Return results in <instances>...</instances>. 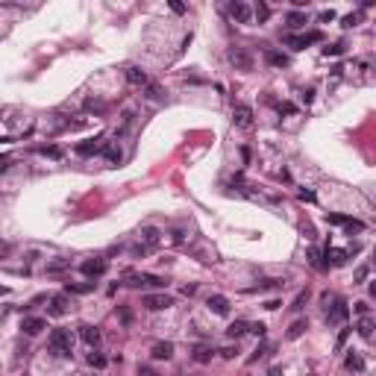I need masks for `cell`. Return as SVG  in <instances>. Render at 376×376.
<instances>
[{
	"mask_svg": "<svg viewBox=\"0 0 376 376\" xmlns=\"http://www.w3.org/2000/svg\"><path fill=\"white\" fill-rule=\"evenodd\" d=\"M50 350L56 353V356H71L74 353V335L68 332V329H53L50 332Z\"/></svg>",
	"mask_w": 376,
	"mask_h": 376,
	"instance_id": "1",
	"label": "cell"
},
{
	"mask_svg": "<svg viewBox=\"0 0 376 376\" xmlns=\"http://www.w3.org/2000/svg\"><path fill=\"white\" fill-rule=\"evenodd\" d=\"M106 268H109V262H106V259H86V262L80 265V271H83L89 280L103 277V274H106Z\"/></svg>",
	"mask_w": 376,
	"mask_h": 376,
	"instance_id": "2",
	"label": "cell"
},
{
	"mask_svg": "<svg viewBox=\"0 0 376 376\" xmlns=\"http://www.w3.org/2000/svg\"><path fill=\"white\" fill-rule=\"evenodd\" d=\"M326 223H332V226H344V229H350V232H362L365 229V223L356 218H347V215H335V212H329L326 215Z\"/></svg>",
	"mask_w": 376,
	"mask_h": 376,
	"instance_id": "3",
	"label": "cell"
},
{
	"mask_svg": "<svg viewBox=\"0 0 376 376\" xmlns=\"http://www.w3.org/2000/svg\"><path fill=\"white\" fill-rule=\"evenodd\" d=\"M288 47H294V50H303V47H309L314 41H320V32H306V35H285L282 38Z\"/></svg>",
	"mask_w": 376,
	"mask_h": 376,
	"instance_id": "4",
	"label": "cell"
},
{
	"mask_svg": "<svg viewBox=\"0 0 376 376\" xmlns=\"http://www.w3.org/2000/svg\"><path fill=\"white\" fill-rule=\"evenodd\" d=\"M229 15H232L238 24H250V21H253V9L247 6V3H241V0L229 3Z\"/></svg>",
	"mask_w": 376,
	"mask_h": 376,
	"instance_id": "5",
	"label": "cell"
},
{
	"mask_svg": "<svg viewBox=\"0 0 376 376\" xmlns=\"http://www.w3.org/2000/svg\"><path fill=\"white\" fill-rule=\"evenodd\" d=\"M144 306H147L150 312H162V309H171L174 300H171L168 294H147V297H144Z\"/></svg>",
	"mask_w": 376,
	"mask_h": 376,
	"instance_id": "6",
	"label": "cell"
},
{
	"mask_svg": "<svg viewBox=\"0 0 376 376\" xmlns=\"http://www.w3.org/2000/svg\"><path fill=\"white\" fill-rule=\"evenodd\" d=\"M206 306H209V312L220 314V317H226V314H229V300H226L223 294H212V297L206 300Z\"/></svg>",
	"mask_w": 376,
	"mask_h": 376,
	"instance_id": "7",
	"label": "cell"
},
{
	"mask_svg": "<svg viewBox=\"0 0 376 376\" xmlns=\"http://www.w3.org/2000/svg\"><path fill=\"white\" fill-rule=\"evenodd\" d=\"M100 150H106V144H103L100 135L92 138V141H86V144H77V153H80V156H94V153H100Z\"/></svg>",
	"mask_w": 376,
	"mask_h": 376,
	"instance_id": "8",
	"label": "cell"
},
{
	"mask_svg": "<svg viewBox=\"0 0 376 376\" xmlns=\"http://www.w3.org/2000/svg\"><path fill=\"white\" fill-rule=\"evenodd\" d=\"M347 314H350V309H347V303H344V300H335V306L329 309V314H326V320H329V323H344V320H347Z\"/></svg>",
	"mask_w": 376,
	"mask_h": 376,
	"instance_id": "9",
	"label": "cell"
},
{
	"mask_svg": "<svg viewBox=\"0 0 376 376\" xmlns=\"http://www.w3.org/2000/svg\"><path fill=\"white\" fill-rule=\"evenodd\" d=\"M80 338H83L89 347H97L100 344V329L92 326V323H83V326H80Z\"/></svg>",
	"mask_w": 376,
	"mask_h": 376,
	"instance_id": "10",
	"label": "cell"
},
{
	"mask_svg": "<svg viewBox=\"0 0 376 376\" xmlns=\"http://www.w3.org/2000/svg\"><path fill=\"white\" fill-rule=\"evenodd\" d=\"M21 329H24L27 335H38L41 329H47V320H44V317H24Z\"/></svg>",
	"mask_w": 376,
	"mask_h": 376,
	"instance_id": "11",
	"label": "cell"
},
{
	"mask_svg": "<svg viewBox=\"0 0 376 376\" xmlns=\"http://www.w3.org/2000/svg\"><path fill=\"white\" fill-rule=\"evenodd\" d=\"M232 121H235V126H250L253 124V109L250 106H238V109L232 112Z\"/></svg>",
	"mask_w": 376,
	"mask_h": 376,
	"instance_id": "12",
	"label": "cell"
},
{
	"mask_svg": "<svg viewBox=\"0 0 376 376\" xmlns=\"http://www.w3.org/2000/svg\"><path fill=\"white\" fill-rule=\"evenodd\" d=\"M68 306H71V300H68V294H56V297H50V314H65L68 312Z\"/></svg>",
	"mask_w": 376,
	"mask_h": 376,
	"instance_id": "13",
	"label": "cell"
},
{
	"mask_svg": "<svg viewBox=\"0 0 376 376\" xmlns=\"http://www.w3.org/2000/svg\"><path fill=\"white\" fill-rule=\"evenodd\" d=\"M347 256H350L347 250H338V247H326V265H335V268H338V265H344V262H347Z\"/></svg>",
	"mask_w": 376,
	"mask_h": 376,
	"instance_id": "14",
	"label": "cell"
},
{
	"mask_svg": "<svg viewBox=\"0 0 376 376\" xmlns=\"http://www.w3.org/2000/svg\"><path fill=\"white\" fill-rule=\"evenodd\" d=\"M171 356H174V344H171V341H159V344L153 347V359H165V362H168Z\"/></svg>",
	"mask_w": 376,
	"mask_h": 376,
	"instance_id": "15",
	"label": "cell"
},
{
	"mask_svg": "<svg viewBox=\"0 0 376 376\" xmlns=\"http://www.w3.org/2000/svg\"><path fill=\"white\" fill-rule=\"evenodd\" d=\"M126 80H129L132 86H147V74H144L141 68H126Z\"/></svg>",
	"mask_w": 376,
	"mask_h": 376,
	"instance_id": "16",
	"label": "cell"
},
{
	"mask_svg": "<svg viewBox=\"0 0 376 376\" xmlns=\"http://www.w3.org/2000/svg\"><path fill=\"white\" fill-rule=\"evenodd\" d=\"M247 332H250V323H244V320H235V323H229V329H226L229 338H241V335H247Z\"/></svg>",
	"mask_w": 376,
	"mask_h": 376,
	"instance_id": "17",
	"label": "cell"
},
{
	"mask_svg": "<svg viewBox=\"0 0 376 376\" xmlns=\"http://www.w3.org/2000/svg\"><path fill=\"white\" fill-rule=\"evenodd\" d=\"M212 356H215V350H212V347H194V362H197V365L212 362Z\"/></svg>",
	"mask_w": 376,
	"mask_h": 376,
	"instance_id": "18",
	"label": "cell"
},
{
	"mask_svg": "<svg viewBox=\"0 0 376 376\" xmlns=\"http://www.w3.org/2000/svg\"><path fill=\"white\" fill-rule=\"evenodd\" d=\"M265 59H268V65H274V68H285L288 65V56L285 53H277V50H268Z\"/></svg>",
	"mask_w": 376,
	"mask_h": 376,
	"instance_id": "19",
	"label": "cell"
},
{
	"mask_svg": "<svg viewBox=\"0 0 376 376\" xmlns=\"http://www.w3.org/2000/svg\"><path fill=\"white\" fill-rule=\"evenodd\" d=\"M356 329H359L362 338H374V320H371V317H362V320L356 323Z\"/></svg>",
	"mask_w": 376,
	"mask_h": 376,
	"instance_id": "20",
	"label": "cell"
},
{
	"mask_svg": "<svg viewBox=\"0 0 376 376\" xmlns=\"http://www.w3.org/2000/svg\"><path fill=\"white\" fill-rule=\"evenodd\" d=\"M229 62L238 65V68H244V71H250V56L241 53V50H232V53H229Z\"/></svg>",
	"mask_w": 376,
	"mask_h": 376,
	"instance_id": "21",
	"label": "cell"
},
{
	"mask_svg": "<svg viewBox=\"0 0 376 376\" xmlns=\"http://www.w3.org/2000/svg\"><path fill=\"white\" fill-rule=\"evenodd\" d=\"M344 365L350 368V371H365V359H362L359 353H350V356L344 359Z\"/></svg>",
	"mask_w": 376,
	"mask_h": 376,
	"instance_id": "22",
	"label": "cell"
},
{
	"mask_svg": "<svg viewBox=\"0 0 376 376\" xmlns=\"http://www.w3.org/2000/svg\"><path fill=\"white\" fill-rule=\"evenodd\" d=\"M141 285H147V288H165L168 282L162 277H153V274H141Z\"/></svg>",
	"mask_w": 376,
	"mask_h": 376,
	"instance_id": "23",
	"label": "cell"
},
{
	"mask_svg": "<svg viewBox=\"0 0 376 376\" xmlns=\"http://www.w3.org/2000/svg\"><path fill=\"white\" fill-rule=\"evenodd\" d=\"M253 15H256V18H259V24H265V21H268V18H271V6H268V3H262V0H259V3H256V9H253Z\"/></svg>",
	"mask_w": 376,
	"mask_h": 376,
	"instance_id": "24",
	"label": "cell"
},
{
	"mask_svg": "<svg viewBox=\"0 0 376 376\" xmlns=\"http://www.w3.org/2000/svg\"><path fill=\"white\" fill-rule=\"evenodd\" d=\"M103 156H106V162H112V165H118V162H121V147H115V144H106V150H103Z\"/></svg>",
	"mask_w": 376,
	"mask_h": 376,
	"instance_id": "25",
	"label": "cell"
},
{
	"mask_svg": "<svg viewBox=\"0 0 376 376\" xmlns=\"http://www.w3.org/2000/svg\"><path fill=\"white\" fill-rule=\"evenodd\" d=\"M303 24H306V15H303V12H291V15H288V27H291V30H297V27H303Z\"/></svg>",
	"mask_w": 376,
	"mask_h": 376,
	"instance_id": "26",
	"label": "cell"
},
{
	"mask_svg": "<svg viewBox=\"0 0 376 376\" xmlns=\"http://www.w3.org/2000/svg\"><path fill=\"white\" fill-rule=\"evenodd\" d=\"M303 332H306V320H294L291 329H288V338H300Z\"/></svg>",
	"mask_w": 376,
	"mask_h": 376,
	"instance_id": "27",
	"label": "cell"
},
{
	"mask_svg": "<svg viewBox=\"0 0 376 376\" xmlns=\"http://www.w3.org/2000/svg\"><path fill=\"white\" fill-rule=\"evenodd\" d=\"M94 288V282H80V285H68V294H89Z\"/></svg>",
	"mask_w": 376,
	"mask_h": 376,
	"instance_id": "28",
	"label": "cell"
},
{
	"mask_svg": "<svg viewBox=\"0 0 376 376\" xmlns=\"http://www.w3.org/2000/svg\"><path fill=\"white\" fill-rule=\"evenodd\" d=\"M38 153H41V156H50V159H62V150H59L56 144H47V147H38Z\"/></svg>",
	"mask_w": 376,
	"mask_h": 376,
	"instance_id": "29",
	"label": "cell"
},
{
	"mask_svg": "<svg viewBox=\"0 0 376 376\" xmlns=\"http://www.w3.org/2000/svg\"><path fill=\"white\" fill-rule=\"evenodd\" d=\"M141 238H144L147 244H159V229H153V226H147V229L141 232Z\"/></svg>",
	"mask_w": 376,
	"mask_h": 376,
	"instance_id": "30",
	"label": "cell"
},
{
	"mask_svg": "<svg viewBox=\"0 0 376 376\" xmlns=\"http://www.w3.org/2000/svg\"><path fill=\"white\" fill-rule=\"evenodd\" d=\"M344 53V44H326L323 47V56H341Z\"/></svg>",
	"mask_w": 376,
	"mask_h": 376,
	"instance_id": "31",
	"label": "cell"
},
{
	"mask_svg": "<svg viewBox=\"0 0 376 376\" xmlns=\"http://www.w3.org/2000/svg\"><path fill=\"white\" fill-rule=\"evenodd\" d=\"M89 365H92V368H106V359H103L100 353H89Z\"/></svg>",
	"mask_w": 376,
	"mask_h": 376,
	"instance_id": "32",
	"label": "cell"
},
{
	"mask_svg": "<svg viewBox=\"0 0 376 376\" xmlns=\"http://www.w3.org/2000/svg\"><path fill=\"white\" fill-rule=\"evenodd\" d=\"M359 18H362L359 12H353V15H347V18H344V27H347V30H350V27H356V24H359Z\"/></svg>",
	"mask_w": 376,
	"mask_h": 376,
	"instance_id": "33",
	"label": "cell"
},
{
	"mask_svg": "<svg viewBox=\"0 0 376 376\" xmlns=\"http://www.w3.org/2000/svg\"><path fill=\"white\" fill-rule=\"evenodd\" d=\"M62 268H68V259H59V262L47 265V271H50V274H56V271H62Z\"/></svg>",
	"mask_w": 376,
	"mask_h": 376,
	"instance_id": "34",
	"label": "cell"
},
{
	"mask_svg": "<svg viewBox=\"0 0 376 376\" xmlns=\"http://www.w3.org/2000/svg\"><path fill=\"white\" fill-rule=\"evenodd\" d=\"M309 259H312L314 268H323V262H320V250H314V247H312V250H309Z\"/></svg>",
	"mask_w": 376,
	"mask_h": 376,
	"instance_id": "35",
	"label": "cell"
},
{
	"mask_svg": "<svg viewBox=\"0 0 376 376\" xmlns=\"http://www.w3.org/2000/svg\"><path fill=\"white\" fill-rule=\"evenodd\" d=\"M365 280H368V265L356 268V282H365Z\"/></svg>",
	"mask_w": 376,
	"mask_h": 376,
	"instance_id": "36",
	"label": "cell"
},
{
	"mask_svg": "<svg viewBox=\"0 0 376 376\" xmlns=\"http://www.w3.org/2000/svg\"><path fill=\"white\" fill-rule=\"evenodd\" d=\"M303 303H306V291H300V294L294 297V306H291V309H303Z\"/></svg>",
	"mask_w": 376,
	"mask_h": 376,
	"instance_id": "37",
	"label": "cell"
},
{
	"mask_svg": "<svg viewBox=\"0 0 376 376\" xmlns=\"http://www.w3.org/2000/svg\"><path fill=\"white\" fill-rule=\"evenodd\" d=\"M320 21H323V24H329V21H335V12H332V9H326V12H320Z\"/></svg>",
	"mask_w": 376,
	"mask_h": 376,
	"instance_id": "38",
	"label": "cell"
},
{
	"mask_svg": "<svg viewBox=\"0 0 376 376\" xmlns=\"http://www.w3.org/2000/svg\"><path fill=\"white\" fill-rule=\"evenodd\" d=\"M250 332H256V335L262 338V335H265V323H250Z\"/></svg>",
	"mask_w": 376,
	"mask_h": 376,
	"instance_id": "39",
	"label": "cell"
},
{
	"mask_svg": "<svg viewBox=\"0 0 376 376\" xmlns=\"http://www.w3.org/2000/svg\"><path fill=\"white\" fill-rule=\"evenodd\" d=\"M235 353H238V350H235V347H223V350H220V356H223V359H232V356H235Z\"/></svg>",
	"mask_w": 376,
	"mask_h": 376,
	"instance_id": "40",
	"label": "cell"
},
{
	"mask_svg": "<svg viewBox=\"0 0 376 376\" xmlns=\"http://www.w3.org/2000/svg\"><path fill=\"white\" fill-rule=\"evenodd\" d=\"M300 200H306V203H314V191H300Z\"/></svg>",
	"mask_w": 376,
	"mask_h": 376,
	"instance_id": "41",
	"label": "cell"
},
{
	"mask_svg": "<svg viewBox=\"0 0 376 376\" xmlns=\"http://www.w3.org/2000/svg\"><path fill=\"white\" fill-rule=\"evenodd\" d=\"M147 97H150V100H159V89L156 86H147Z\"/></svg>",
	"mask_w": 376,
	"mask_h": 376,
	"instance_id": "42",
	"label": "cell"
},
{
	"mask_svg": "<svg viewBox=\"0 0 376 376\" xmlns=\"http://www.w3.org/2000/svg\"><path fill=\"white\" fill-rule=\"evenodd\" d=\"M171 9H174V12H177V15H183V12H186V6H183V3H177V0H174V3H171Z\"/></svg>",
	"mask_w": 376,
	"mask_h": 376,
	"instance_id": "43",
	"label": "cell"
},
{
	"mask_svg": "<svg viewBox=\"0 0 376 376\" xmlns=\"http://www.w3.org/2000/svg\"><path fill=\"white\" fill-rule=\"evenodd\" d=\"M138 376H159L156 371H150V368H138Z\"/></svg>",
	"mask_w": 376,
	"mask_h": 376,
	"instance_id": "44",
	"label": "cell"
},
{
	"mask_svg": "<svg viewBox=\"0 0 376 376\" xmlns=\"http://www.w3.org/2000/svg\"><path fill=\"white\" fill-rule=\"evenodd\" d=\"M194 291H197V285H183V294H186V297H191Z\"/></svg>",
	"mask_w": 376,
	"mask_h": 376,
	"instance_id": "45",
	"label": "cell"
},
{
	"mask_svg": "<svg viewBox=\"0 0 376 376\" xmlns=\"http://www.w3.org/2000/svg\"><path fill=\"white\" fill-rule=\"evenodd\" d=\"M356 312H359V314H368V303H356Z\"/></svg>",
	"mask_w": 376,
	"mask_h": 376,
	"instance_id": "46",
	"label": "cell"
},
{
	"mask_svg": "<svg viewBox=\"0 0 376 376\" xmlns=\"http://www.w3.org/2000/svg\"><path fill=\"white\" fill-rule=\"evenodd\" d=\"M268 376H282V371H280V368H271V374H268Z\"/></svg>",
	"mask_w": 376,
	"mask_h": 376,
	"instance_id": "47",
	"label": "cell"
},
{
	"mask_svg": "<svg viewBox=\"0 0 376 376\" xmlns=\"http://www.w3.org/2000/svg\"><path fill=\"white\" fill-rule=\"evenodd\" d=\"M371 297H376V280L371 282Z\"/></svg>",
	"mask_w": 376,
	"mask_h": 376,
	"instance_id": "48",
	"label": "cell"
},
{
	"mask_svg": "<svg viewBox=\"0 0 376 376\" xmlns=\"http://www.w3.org/2000/svg\"><path fill=\"white\" fill-rule=\"evenodd\" d=\"M374 335H376V320H374Z\"/></svg>",
	"mask_w": 376,
	"mask_h": 376,
	"instance_id": "49",
	"label": "cell"
},
{
	"mask_svg": "<svg viewBox=\"0 0 376 376\" xmlns=\"http://www.w3.org/2000/svg\"><path fill=\"white\" fill-rule=\"evenodd\" d=\"M374 262H376V247H374Z\"/></svg>",
	"mask_w": 376,
	"mask_h": 376,
	"instance_id": "50",
	"label": "cell"
}]
</instances>
